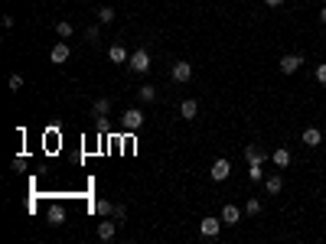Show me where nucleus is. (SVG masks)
Returning <instances> with one entry per match:
<instances>
[{
	"label": "nucleus",
	"instance_id": "1",
	"mask_svg": "<svg viewBox=\"0 0 326 244\" xmlns=\"http://www.w3.org/2000/svg\"><path fill=\"white\" fill-rule=\"evenodd\" d=\"M127 65L134 68L137 75L150 72V52H147V49H137V52H131V62H127Z\"/></svg>",
	"mask_w": 326,
	"mask_h": 244
},
{
	"label": "nucleus",
	"instance_id": "2",
	"mask_svg": "<svg viewBox=\"0 0 326 244\" xmlns=\"http://www.w3.org/2000/svg\"><path fill=\"white\" fill-rule=\"evenodd\" d=\"M222 231V215L219 218H203V225H199V234L203 238H219Z\"/></svg>",
	"mask_w": 326,
	"mask_h": 244
},
{
	"label": "nucleus",
	"instance_id": "3",
	"mask_svg": "<svg viewBox=\"0 0 326 244\" xmlns=\"http://www.w3.org/2000/svg\"><path fill=\"white\" fill-rule=\"evenodd\" d=\"M300 65H304V56H297V52H290V56H281V72H284V75H294Z\"/></svg>",
	"mask_w": 326,
	"mask_h": 244
},
{
	"label": "nucleus",
	"instance_id": "4",
	"mask_svg": "<svg viewBox=\"0 0 326 244\" xmlns=\"http://www.w3.org/2000/svg\"><path fill=\"white\" fill-rule=\"evenodd\" d=\"M209 172H212V179H215V183H222V179H229V172H232V163L225 160V156H219V160L212 163V169H209Z\"/></svg>",
	"mask_w": 326,
	"mask_h": 244
},
{
	"label": "nucleus",
	"instance_id": "5",
	"mask_svg": "<svg viewBox=\"0 0 326 244\" xmlns=\"http://www.w3.org/2000/svg\"><path fill=\"white\" fill-rule=\"evenodd\" d=\"M124 127H127V130L144 127V111H141V108H131V111H124Z\"/></svg>",
	"mask_w": 326,
	"mask_h": 244
},
{
	"label": "nucleus",
	"instance_id": "6",
	"mask_svg": "<svg viewBox=\"0 0 326 244\" xmlns=\"http://www.w3.org/2000/svg\"><path fill=\"white\" fill-rule=\"evenodd\" d=\"M170 75H173V82H189V78H192V65H189V62H173V72H170Z\"/></svg>",
	"mask_w": 326,
	"mask_h": 244
},
{
	"label": "nucleus",
	"instance_id": "7",
	"mask_svg": "<svg viewBox=\"0 0 326 244\" xmlns=\"http://www.w3.org/2000/svg\"><path fill=\"white\" fill-rule=\"evenodd\" d=\"M69 56H72V49H69L66 43H56V46H52V52H49L52 65H62V62H69Z\"/></svg>",
	"mask_w": 326,
	"mask_h": 244
},
{
	"label": "nucleus",
	"instance_id": "8",
	"mask_svg": "<svg viewBox=\"0 0 326 244\" xmlns=\"http://www.w3.org/2000/svg\"><path fill=\"white\" fill-rule=\"evenodd\" d=\"M196 114H199V101L196 98H186L183 104H180V117H183V121H192Z\"/></svg>",
	"mask_w": 326,
	"mask_h": 244
},
{
	"label": "nucleus",
	"instance_id": "9",
	"mask_svg": "<svg viewBox=\"0 0 326 244\" xmlns=\"http://www.w3.org/2000/svg\"><path fill=\"white\" fill-rule=\"evenodd\" d=\"M245 156H248V166H254V163L261 166V163L268 160V153L261 150V147H245Z\"/></svg>",
	"mask_w": 326,
	"mask_h": 244
},
{
	"label": "nucleus",
	"instance_id": "10",
	"mask_svg": "<svg viewBox=\"0 0 326 244\" xmlns=\"http://www.w3.org/2000/svg\"><path fill=\"white\" fill-rule=\"evenodd\" d=\"M222 222H225V225H238V222H242V212H238V205H225V208H222Z\"/></svg>",
	"mask_w": 326,
	"mask_h": 244
},
{
	"label": "nucleus",
	"instance_id": "11",
	"mask_svg": "<svg viewBox=\"0 0 326 244\" xmlns=\"http://www.w3.org/2000/svg\"><path fill=\"white\" fill-rule=\"evenodd\" d=\"M271 160H274V166H277V169L290 166V150H284V147H281V150H274V153H271Z\"/></svg>",
	"mask_w": 326,
	"mask_h": 244
},
{
	"label": "nucleus",
	"instance_id": "12",
	"mask_svg": "<svg viewBox=\"0 0 326 244\" xmlns=\"http://www.w3.org/2000/svg\"><path fill=\"white\" fill-rule=\"evenodd\" d=\"M108 59H111V62H118V65H124V62H131V56L124 52V46H111V49H108Z\"/></svg>",
	"mask_w": 326,
	"mask_h": 244
},
{
	"label": "nucleus",
	"instance_id": "13",
	"mask_svg": "<svg viewBox=\"0 0 326 244\" xmlns=\"http://www.w3.org/2000/svg\"><path fill=\"white\" fill-rule=\"evenodd\" d=\"M304 144H307V147H320V144H323V133L316 130V127H307V130H304Z\"/></svg>",
	"mask_w": 326,
	"mask_h": 244
},
{
	"label": "nucleus",
	"instance_id": "14",
	"mask_svg": "<svg viewBox=\"0 0 326 244\" xmlns=\"http://www.w3.org/2000/svg\"><path fill=\"white\" fill-rule=\"evenodd\" d=\"M108 111H111V101H108V98H98L95 104H91V114H95V117H108Z\"/></svg>",
	"mask_w": 326,
	"mask_h": 244
},
{
	"label": "nucleus",
	"instance_id": "15",
	"mask_svg": "<svg viewBox=\"0 0 326 244\" xmlns=\"http://www.w3.org/2000/svg\"><path fill=\"white\" fill-rule=\"evenodd\" d=\"M114 231H118V228H114V222H98V238H102V241H111Z\"/></svg>",
	"mask_w": 326,
	"mask_h": 244
},
{
	"label": "nucleus",
	"instance_id": "16",
	"mask_svg": "<svg viewBox=\"0 0 326 244\" xmlns=\"http://www.w3.org/2000/svg\"><path fill=\"white\" fill-rule=\"evenodd\" d=\"M111 212H114V205H111L108 199H98V202H95V215L105 218V215H111Z\"/></svg>",
	"mask_w": 326,
	"mask_h": 244
},
{
	"label": "nucleus",
	"instance_id": "17",
	"mask_svg": "<svg viewBox=\"0 0 326 244\" xmlns=\"http://www.w3.org/2000/svg\"><path fill=\"white\" fill-rule=\"evenodd\" d=\"M62 222H66V212H62L59 205H52L49 208V225H62Z\"/></svg>",
	"mask_w": 326,
	"mask_h": 244
},
{
	"label": "nucleus",
	"instance_id": "18",
	"mask_svg": "<svg viewBox=\"0 0 326 244\" xmlns=\"http://www.w3.org/2000/svg\"><path fill=\"white\" fill-rule=\"evenodd\" d=\"M265 189H268L271 195H277V192H281V176H271V179H265Z\"/></svg>",
	"mask_w": 326,
	"mask_h": 244
},
{
	"label": "nucleus",
	"instance_id": "19",
	"mask_svg": "<svg viewBox=\"0 0 326 244\" xmlns=\"http://www.w3.org/2000/svg\"><path fill=\"white\" fill-rule=\"evenodd\" d=\"M137 98H141V101H153V98H157V91H153L150 85H141V88H137Z\"/></svg>",
	"mask_w": 326,
	"mask_h": 244
},
{
	"label": "nucleus",
	"instance_id": "20",
	"mask_svg": "<svg viewBox=\"0 0 326 244\" xmlns=\"http://www.w3.org/2000/svg\"><path fill=\"white\" fill-rule=\"evenodd\" d=\"M56 36L69 39V36H72V23H66V20H62V23H56Z\"/></svg>",
	"mask_w": 326,
	"mask_h": 244
},
{
	"label": "nucleus",
	"instance_id": "21",
	"mask_svg": "<svg viewBox=\"0 0 326 244\" xmlns=\"http://www.w3.org/2000/svg\"><path fill=\"white\" fill-rule=\"evenodd\" d=\"M98 20H102V23H111V20H114V7H102V10H98Z\"/></svg>",
	"mask_w": 326,
	"mask_h": 244
},
{
	"label": "nucleus",
	"instance_id": "22",
	"mask_svg": "<svg viewBox=\"0 0 326 244\" xmlns=\"http://www.w3.org/2000/svg\"><path fill=\"white\" fill-rule=\"evenodd\" d=\"M261 176H265V169H261L258 163H254V166H248V179H251V183H258Z\"/></svg>",
	"mask_w": 326,
	"mask_h": 244
},
{
	"label": "nucleus",
	"instance_id": "23",
	"mask_svg": "<svg viewBox=\"0 0 326 244\" xmlns=\"http://www.w3.org/2000/svg\"><path fill=\"white\" fill-rule=\"evenodd\" d=\"M245 212H248V215H258V212H261V202H258V199H248Z\"/></svg>",
	"mask_w": 326,
	"mask_h": 244
},
{
	"label": "nucleus",
	"instance_id": "24",
	"mask_svg": "<svg viewBox=\"0 0 326 244\" xmlns=\"http://www.w3.org/2000/svg\"><path fill=\"white\" fill-rule=\"evenodd\" d=\"M85 39H88V43H98V39H102V33H98V26H88V29H85Z\"/></svg>",
	"mask_w": 326,
	"mask_h": 244
},
{
	"label": "nucleus",
	"instance_id": "25",
	"mask_svg": "<svg viewBox=\"0 0 326 244\" xmlns=\"http://www.w3.org/2000/svg\"><path fill=\"white\" fill-rule=\"evenodd\" d=\"M111 215H114V222H124V218H127V208H124V205H114Z\"/></svg>",
	"mask_w": 326,
	"mask_h": 244
},
{
	"label": "nucleus",
	"instance_id": "26",
	"mask_svg": "<svg viewBox=\"0 0 326 244\" xmlns=\"http://www.w3.org/2000/svg\"><path fill=\"white\" fill-rule=\"evenodd\" d=\"M23 88V75H10V91H20Z\"/></svg>",
	"mask_w": 326,
	"mask_h": 244
},
{
	"label": "nucleus",
	"instance_id": "27",
	"mask_svg": "<svg viewBox=\"0 0 326 244\" xmlns=\"http://www.w3.org/2000/svg\"><path fill=\"white\" fill-rule=\"evenodd\" d=\"M316 82L326 85V62H323V65H316Z\"/></svg>",
	"mask_w": 326,
	"mask_h": 244
},
{
	"label": "nucleus",
	"instance_id": "28",
	"mask_svg": "<svg viewBox=\"0 0 326 244\" xmlns=\"http://www.w3.org/2000/svg\"><path fill=\"white\" fill-rule=\"evenodd\" d=\"M265 4H268V7H281L284 0H265Z\"/></svg>",
	"mask_w": 326,
	"mask_h": 244
},
{
	"label": "nucleus",
	"instance_id": "29",
	"mask_svg": "<svg viewBox=\"0 0 326 244\" xmlns=\"http://www.w3.org/2000/svg\"><path fill=\"white\" fill-rule=\"evenodd\" d=\"M320 20H323V23H326V7H323V10H320Z\"/></svg>",
	"mask_w": 326,
	"mask_h": 244
}]
</instances>
